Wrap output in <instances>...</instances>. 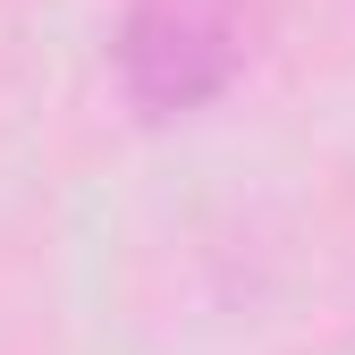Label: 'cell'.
<instances>
[{"label":"cell","mask_w":355,"mask_h":355,"mask_svg":"<svg viewBox=\"0 0 355 355\" xmlns=\"http://www.w3.org/2000/svg\"><path fill=\"white\" fill-rule=\"evenodd\" d=\"M262 51V0H127L110 26V85L144 127L220 110Z\"/></svg>","instance_id":"6da1fadb"}]
</instances>
